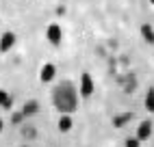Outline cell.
<instances>
[{
  "label": "cell",
  "instance_id": "cell-4",
  "mask_svg": "<svg viewBox=\"0 0 154 147\" xmlns=\"http://www.w3.org/2000/svg\"><path fill=\"white\" fill-rule=\"evenodd\" d=\"M126 147H139V139H128L126 141Z\"/></svg>",
  "mask_w": 154,
  "mask_h": 147
},
{
  "label": "cell",
  "instance_id": "cell-2",
  "mask_svg": "<svg viewBox=\"0 0 154 147\" xmlns=\"http://www.w3.org/2000/svg\"><path fill=\"white\" fill-rule=\"evenodd\" d=\"M130 119H132V115H119V117H115V125H117V128H122V125L128 123Z\"/></svg>",
  "mask_w": 154,
  "mask_h": 147
},
{
  "label": "cell",
  "instance_id": "cell-1",
  "mask_svg": "<svg viewBox=\"0 0 154 147\" xmlns=\"http://www.w3.org/2000/svg\"><path fill=\"white\" fill-rule=\"evenodd\" d=\"M150 134H152V123L150 121H143L139 125V130H137V139L139 141H146V139H150Z\"/></svg>",
  "mask_w": 154,
  "mask_h": 147
},
{
  "label": "cell",
  "instance_id": "cell-3",
  "mask_svg": "<svg viewBox=\"0 0 154 147\" xmlns=\"http://www.w3.org/2000/svg\"><path fill=\"white\" fill-rule=\"evenodd\" d=\"M146 104H148V108H150V110H154V91H150V93H148Z\"/></svg>",
  "mask_w": 154,
  "mask_h": 147
},
{
  "label": "cell",
  "instance_id": "cell-6",
  "mask_svg": "<svg viewBox=\"0 0 154 147\" xmlns=\"http://www.w3.org/2000/svg\"><path fill=\"white\" fill-rule=\"evenodd\" d=\"M0 132H2V119H0Z\"/></svg>",
  "mask_w": 154,
  "mask_h": 147
},
{
  "label": "cell",
  "instance_id": "cell-5",
  "mask_svg": "<svg viewBox=\"0 0 154 147\" xmlns=\"http://www.w3.org/2000/svg\"><path fill=\"white\" fill-rule=\"evenodd\" d=\"M22 117H24L22 112H15V115H13V123H20V121H22Z\"/></svg>",
  "mask_w": 154,
  "mask_h": 147
}]
</instances>
